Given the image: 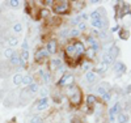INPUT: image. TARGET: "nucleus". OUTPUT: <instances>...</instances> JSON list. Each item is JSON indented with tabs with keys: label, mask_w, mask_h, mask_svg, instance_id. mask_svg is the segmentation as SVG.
I'll list each match as a JSON object with an SVG mask.
<instances>
[{
	"label": "nucleus",
	"mask_w": 131,
	"mask_h": 123,
	"mask_svg": "<svg viewBox=\"0 0 131 123\" xmlns=\"http://www.w3.org/2000/svg\"><path fill=\"white\" fill-rule=\"evenodd\" d=\"M54 10H55L57 13H59V15L67 13V12H68V3H66V2H60V3H58L55 7H54Z\"/></svg>",
	"instance_id": "f257e3e1"
},
{
	"label": "nucleus",
	"mask_w": 131,
	"mask_h": 123,
	"mask_svg": "<svg viewBox=\"0 0 131 123\" xmlns=\"http://www.w3.org/2000/svg\"><path fill=\"white\" fill-rule=\"evenodd\" d=\"M73 83V76L72 75H64L59 80V85H70Z\"/></svg>",
	"instance_id": "f03ea898"
},
{
	"label": "nucleus",
	"mask_w": 131,
	"mask_h": 123,
	"mask_svg": "<svg viewBox=\"0 0 131 123\" xmlns=\"http://www.w3.org/2000/svg\"><path fill=\"white\" fill-rule=\"evenodd\" d=\"M71 89H72V94H71L72 104H79L80 102V92L76 88H71Z\"/></svg>",
	"instance_id": "7ed1b4c3"
},
{
	"label": "nucleus",
	"mask_w": 131,
	"mask_h": 123,
	"mask_svg": "<svg viewBox=\"0 0 131 123\" xmlns=\"http://www.w3.org/2000/svg\"><path fill=\"white\" fill-rule=\"evenodd\" d=\"M106 88H109V84H106V83H104V84H100L97 88H96V92L98 93V94H101V96H104L105 93H107V89Z\"/></svg>",
	"instance_id": "20e7f679"
},
{
	"label": "nucleus",
	"mask_w": 131,
	"mask_h": 123,
	"mask_svg": "<svg viewBox=\"0 0 131 123\" xmlns=\"http://www.w3.org/2000/svg\"><path fill=\"white\" fill-rule=\"evenodd\" d=\"M10 63H12L13 65H21V67H24V62L21 60V58L18 57V55L15 52V55L12 58H10Z\"/></svg>",
	"instance_id": "39448f33"
},
{
	"label": "nucleus",
	"mask_w": 131,
	"mask_h": 123,
	"mask_svg": "<svg viewBox=\"0 0 131 123\" xmlns=\"http://www.w3.org/2000/svg\"><path fill=\"white\" fill-rule=\"evenodd\" d=\"M47 55H49V52H47L46 49H41V50H38V51L36 52V60H41L42 58L47 57Z\"/></svg>",
	"instance_id": "423d86ee"
},
{
	"label": "nucleus",
	"mask_w": 131,
	"mask_h": 123,
	"mask_svg": "<svg viewBox=\"0 0 131 123\" xmlns=\"http://www.w3.org/2000/svg\"><path fill=\"white\" fill-rule=\"evenodd\" d=\"M73 49H75V54L76 55H80V54L84 52V46H83V43H80V42H76L73 44Z\"/></svg>",
	"instance_id": "0eeeda50"
},
{
	"label": "nucleus",
	"mask_w": 131,
	"mask_h": 123,
	"mask_svg": "<svg viewBox=\"0 0 131 123\" xmlns=\"http://www.w3.org/2000/svg\"><path fill=\"white\" fill-rule=\"evenodd\" d=\"M92 25L93 26H96L97 29H102V28H105V25H106V22L104 21V20H94V21H92Z\"/></svg>",
	"instance_id": "6e6552de"
},
{
	"label": "nucleus",
	"mask_w": 131,
	"mask_h": 123,
	"mask_svg": "<svg viewBox=\"0 0 131 123\" xmlns=\"http://www.w3.org/2000/svg\"><path fill=\"white\" fill-rule=\"evenodd\" d=\"M47 52L49 54H54V52H55L57 51V49H55V41H51V42H49L47 43Z\"/></svg>",
	"instance_id": "1a4fd4ad"
},
{
	"label": "nucleus",
	"mask_w": 131,
	"mask_h": 123,
	"mask_svg": "<svg viewBox=\"0 0 131 123\" xmlns=\"http://www.w3.org/2000/svg\"><path fill=\"white\" fill-rule=\"evenodd\" d=\"M85 79H86V81H88L89 84H92V83L96 81V75L93 72H88V73H86V76H85Z\"/></svg>",
	"instance_id": "9d476101"
},
{
	"label": "nucleus",
	"mask_w": 131,
	"mask_h": 123,
	"mask_svg": "<svg viewBox=\"0 0 131 123\" xmlns=\"http://www.w3.org/2000/svg\"><path fill=\"white\" fill-rule=\"evenodd\" d=\"M47 104H49V99L46 98V97H43L41 101H39V104H38V109L39 110H42V109H45L46 106H47Z\"/></svg>",
	"instance_id": "9b49d317"
},
{
	"label": "nucleus",
	"mask_w": 131,
	"mask_h": 123,
	"mask_svg": "<svg viewBox=\"0 0 131 123\" xmlns=\"http://www.w3.org/2000/svg\"><path fill=\"white\" fill-rule=\"evenodd\" d=\"M118 109H119V104H115V106L110 109V120H114V115L118 113Z\"/></svg>",
	"instance_id": "f8f14e48"
},
{
	"label": "nucleus",
	"mask_w": 131,
	"mask_h": 123,
	"mask_svg": "<svg viewBox=\"0 0 131 123\" xmlns=\"http://www.w3.org/2000/svg\"><path fill=\"white\" fill-rule=\"evenodd\" d=\"M114 70H115L117 72H121V73H123V72L126 71L123 63H115V68H114Z\"/></svg>",
	"instance_id": "ddd939ff"
},
{
	"label": "nucleus",
	"mask_w": 131,
	"mask_h": 123,
	"mask_svg": "<svg viewBox=\"0 0 131 123\" xmlns=\"http://www.w3.org/2000/svg\"><path fill=\"white\" fill-rule=\"evenodd\" d=\"M23 83V76H21L20 73H16L15 76H13V84L15 85H18V84H21Z\"/></svg>",
	"instance_id": "4468645a"
},
{
	"label": "nucleus",
	"mask_w": 131,
	"mask_h": 123,
	"mask_svg": "<svg viewBox=\"0 0 131 123\" xmlns=\"http://www.w3.org/2000/svg\"><path fill=\"white\" fill-rule=\"evenodd\" d=\"M28 91H29V93H30V94H34V93H37V92H38V85L33 83L31 85H29V89H28Z\"/></svg>",
	"instance_id": "2eb2a0df"
},
{
	"label": "nucleus",
	"mask_w": 131,
	"mask_h": 123,
	"mask_svg": "<svg viewBox=\"0 0 131 123\" xmlns=\"http://www.w3.org/2000/svg\"><path fill=\"white\" fill-rule=\"evenodd\" d=\"M15 55V51L12 50V49H7V50H4V57L5 58H8V59H10Z\"/></svg>",
	"instance_id": "dca6fc26"
},
{
	"label": "nucleus",
	"mask_w": 131,
	"mask_h": 123,
	"mask_svg": "<svg viewBox=\"0 0 131 123\" xmlns=\"http://www.w3.org/2000/svg\"><path fill=\"white\" fill-rule=\"evenodd\" d=\"M23 83H24L25 85H31V84H33V77H31V76H25V77H23Z\"/></svg>",
	"instance_id": "f3484780"
},
{
	"label": "nucleus",
	"mask_w": 131,
	"mask_h": 123,
	"mask_svg": "<svg viewBox=\"0 0 131 123\" xmlns=\"http://www.w3.org/2000/svg\"><path fill=\"white\" fill-rule=\"evenodd\" d=\"M113 62H114V58H113V57H110V55H109V54H106L105 57H104V63H105V64L113 63Z\"/></svg>",
	"instance_id": "a211bd4d"
},
{
	"label": "nucleus",
	"mask_w": 131,
	"mask_h": 123,
	"mask_svg": "<svg viewBox=\"0 0 131 123\" xmlns=\"http://www.w3.org/2000/svg\"><path fill=\"white\" fill-rule=\"evenodd\" d=\"M109 55H110V57H113V58H115L117 55H118V47H112L110 49V51H109Z\"/></svg>",
	"instance_id": "6ab92c4d"
},
{
	"label": "nucleus",
	"mask_w": 131,
	"mask_h": 123,
	"mask_svg": "<svg viewBox=\"0 0 131 123\" xmlns=\"http://www.w3.org/2000/svg\"><path fill=\"white\" fill-rule=\"evenodd\" d=\"M8 42H9V44H10V46H16V44H17V42H18V39H17V37H9Z\"/></svg>",
	"instance_id": "aec40b11"
},
{
	"label": "nucleus",
	"mask_w": 131,
	"mask_h": 123,
	"mask_svg": "<svg viewBox=\"0 0 131 123\" xmlns=\"http://www.w3.org/2000/svg\"><path fill=\"white\" fill-rule=\"evenodd\" d=\"M12 29H13V31H15V33H20L21 30H23V26H21L20 22H17V24H15V25H13V28H12Z\"/></svg>",
	"instance_id": "412c9836"
},
{
	"label": "nucleus",
	"mask_w": 131,
	"mask_h": 123,
	"mask_svg": "<svg viewBox=\"0 0 131 123\" xmlns=\"http://www.w3.org/2000/svg\"><path fill=\"white\" fill-rule=\"evenodd\" d=\"M20 58H21V60L25 63V62L28 60V58H29V52H28V51H23V54H21Z\"/></svg>",
	"instance_id": "4be33fe9"
},
{
	"label": "nucleus",
	"mask_w": 131,
	"mask_h": 123,
	"mask_svg": "<svg viewBox=\"0 0 131 123\" xmlns=\"http://www.w3.org/2000/svg\"><path fill=\"white\" fill-rule=\"evenodd\" d=\"M106 67H107V64L102 63V64H101L100 67H98V68H97V71H98V72H101V73H104V72H106V70H107Z\"/></svg>",
	"instance_id": "5701e85b"
},
{
	"label": "nucleus",
	"mask_w": 131,
	"mask_h": 123,
	"mask_svg": "<svg viewBox=\"0 0 131 123\" xmlns=\"http://www.w3.org/2000/svg\"><path fill=\"white\" fill-rule=\"evenodd\" d=\"M30 123H43V120H42L41 117L36 115V117H33V118H31V122H30Z\"/></svg>",
	"instance_id": "b1692460"
},
{
	"label": "nucleus",
	"mask_w": 131,
	"mask_h": 123,
	"mask_svg": "<svg viewBox=\"0 0 131 123\" xmlns=\"http://www.w3.org/2000/svg\"><path fill=\"white\" fill-rule=\"evenodd\" d=\"M118 120H119V123H126L127 122V117L125 114H119L118 115Z\"/></svg>",
	"instance_id": "393cba45"
},
{
	"label": "nucleus",
	"mask_w": 131,
	"mask_h": 123,
	"mask_svg": "<svg viewBox=\"0 0 131 123\" xmlns=\"http://www.w3.org/2000/svg\"><path fill=\"white\" fill-rule=\"evenodd\" d=\"M66 51H67L70 55H73L75 54V49H73V44H68L67 49H66Z\"/></svg>",
	"instance_id": "a878e982"
},
{
	"label": "nucleus",
	"mask_w": 131,
	"mask_h": 123,
	"mask_svg": "<svg viewBox=\"0 0 131 123\" xmlns=\"http://www.w3.org/2000/svg\"><path fill=\"white\" fill-rule=\"evenodd\" d=\"M86 102H88V105H93L96 102V97L94 96H88V98H86Z\"/></svg>",
	"instance_id": "bb28decb"
},
{
	"label": "nucleus",
	"mask_w": 131,
	"mask_h": 123,
	"mask_svg": "<svg viewBox=\"0 0 131 123\" xmlns=\"http://www.w3.org/2000/svg\"><path fill=\"white\" fill-rule=\"evenodd\" d=\"M91 17L93 18V21H94V20H100V18H101V16H100V12H98V10H96V12H93Z\"/></svg>",
	"instance_id": "cd10ccee"
},
{
	"label": "nucleus",
	"mask_w": 131,
	"mask_h": 123,
	"mask_svg": "<svg viewBox=\"0 0 131 123\" xmlns=\"http://www.w3.org/2000/svg\"><path fill=\"white\" fill-rule=\"evenodd\" d=\"M57 65H60V60L59 59H54L51 63V68H57Z\"/></svg>",
	"instance_id": "c85d7f7f"
},
{
	"label": "nucleus",
	"mask_w": 131,
	"mask_h": 123,
	"mask_svg": "<svg viewBox=\"0 0 131 123\" xmlns=\"http://www.w3.org/2000/svg\"><path fill=\"white\" fill-rule=\"evenodd\" d=\"M119 34H121V37H122L123 39H126V38L128 37V31H121Z\"/></svg>",
	"instance_id": "c756f323"
},
{
	"label": "nucleus",
	"mask_w": 131,
	"mask_h": 123,
	"mask_svg": "<svg viewBox=\"0 0 131 123\" xmlns=\"http://www.w3.org/2000/svg\"><path fill=\"white\" fill-rule=\"evenodd\" d=\"M81 17H83V16H78V17H75V18L72 20V22H73V24H78V22H80Z\"/></svg>",
	"instance_id": "7c9ffc66"
},
{
	"label": "nucleus",
	"mask_w": 131,
	"mask_h": 123,
	"mask_svg": "<svg viewBox=\"0 0 131 123\" xmlns=\"http://www.w3.org/2000/svg\"><path fill=\"white\" fill-rule=\"evenodd\" d=\"M41 15H42L43 17H47V16H49V10H46V9H42V10H41Z\"/></svg>",
	"instance_id": "2f4dec72"
},
{
	"label": "nucleus",
	"mask_w": 131,
	"mask_h": 123,
	"mask_svg": "<svg viewBox=\"0 0 131 123\" xmlns=\"http://www.w3.org/2000/svg\"><path fill=\"white\" fill-rule=\"evenodd\" d=\"M9 4H10V7H13V8L18 7V2H15V0H12V2H9Z\"/></svg>",
	"instance_id": "473e14b6"
},
{
	"label": "nucleus",
	"mask_w": 131,
	"mask_h": 123,
	"mask_svg": "<svg viewBox=\"0 0 131 123\" xmlns=\"http://www.w3.org/2000/svg\"><path fill=\"white\" fill-rule=\"evenodd\" d=\"M71 36H73V37L79 36V30H78V29H73V30L71 31Z\"/></svg>",
	"instance_id": "72a5a7b5"
},
{
	"label": "nucleus",
	"mask_w": 131,
	"mask_h": 123,
	"mask_svg": "<svg viewBox=\"0 0 131 123\" xmlns=\"http://www.w3.org/2000/svg\"><path fill=\"white\" fill-rule=\"evenodd\" d=\"M102 97H104V99H105V101H109V99H110V93H105Z\"/></svg>",
	"instance_id": "f704fd0d"
},
{
	"label": "nucleus",
	"mask_w": 131,
	"mask_h": 123,
	"mask_svg": "<svg viewBox=\"0 0 131 123\" xmlns=\"http://www.w3.org/2000/svg\"><path fill=\"white\" fill-rule=\"evenodd\" d=\"M67 34H68V30H64V31H62V34H60V36L64 37V36H67Z\"/></svg>",
	"instance_id": "c9c22d12"
},
{
	"label": "nucleus",
	"mask_w": 131,
	"mask_h": 123,
	"mask_svg": "<svg viewBox=\"0 0 131 123\" xmlns=\"http://www.w3.org/2000/svg\"><path fill=\"white\" fill-rule=\"evenodd\" d=\"M79 28L80 29H85V24H83V22H81V24H79Z\"/></svg>",
	"instance_id": "e433bc0d"
},
{
	"label": "nucleus",
	"mask_w": 131,
	"mask_h": 123,
	"mask_svg": "<svg viewBox=\"0 0 131 123\" xmlns=\"http://www.w3.org/2000/svg\"><path fill=\"white\" fill-rule=\"evenodd\" d=\"M2 94H3V92H2V91H0V97H2Z\"/></svg>",
	"instance_id": "4c0bfd02"
}]
</instances>
